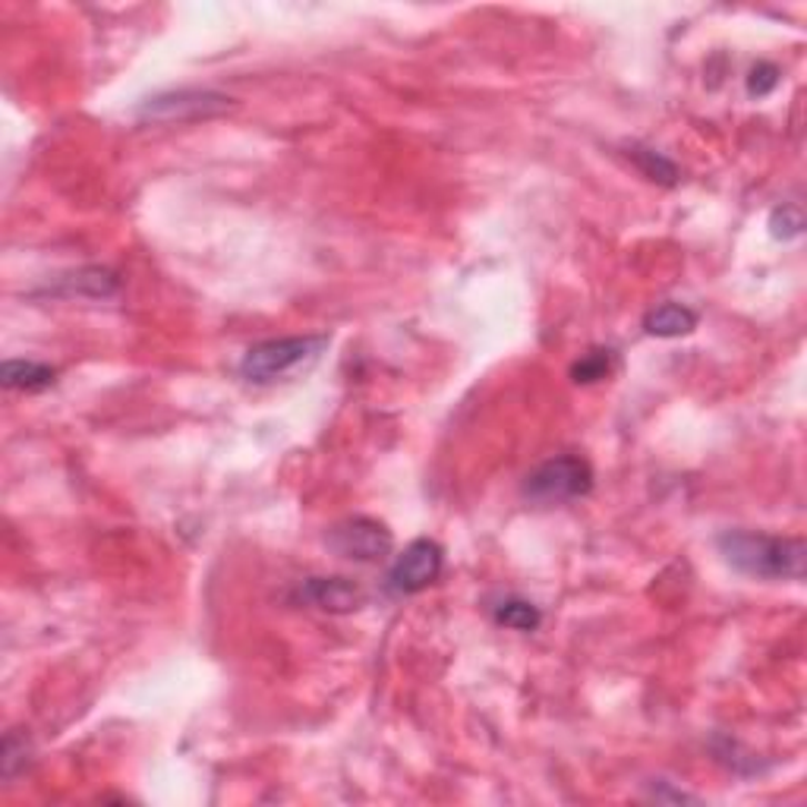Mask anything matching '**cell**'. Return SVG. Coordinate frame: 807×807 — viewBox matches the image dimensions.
Listing matches in <instances>:
<instances>
[{
	"instance_id": "1",
	"label": "cell",
	"mask_w": 807,
	"mask_h": 807,
	"mask_svg": "<svg viewBox=\"0 0 807 807\" xmlns=\"http://www.w3.org/2000/svg\"><path fill=\"white\" fill-rule=\"evenodd\" d=\"M723 558L735 572L760 581H801L807 568V546L798 536L729 531L716 539Z\"/></svg>"
},
{
	"instance_id": "2",
	"label": "cell",
	"mask_w": 807,
	"mask_h": 807,
	"mask_svg": "<svg viewBox=\"0 0 807 807\" xmlns=\"http://www.w3.org/2000/svg\"><path fill=\"white\" fill-rule=\"evenodd\" d=\"M325 347H329V337L325 335L272 337V341L253 344L243 354V360H240V375L246 382L269 385V382H278V379H288V375L306 370L310 363H315L322 356Z\"/></svg>"
},
{
	"instance_id": "3",
	"label": "cell",
	"mask_w": 807,
	"mask_h": 807,
	"mask_svg": "<svg viewBox=\"0 0 807 807\" xmlns=\"http://www.w3.org/2000/svg\"><path fill=\"white\" fill-rule=\"evenodd\" d=\"M591 490L593 467L577 454L549 457L524 480V495L536 505H558V502L584 498V495H591Z\"/></svg>"
},
{
	"instance_id": "4",
	"label": "cell",
	"mask_w": 807,
	"mask_h": 807,
	"mask_svg": "<svg viewBox=\"0 0 807 807\" xmlns=\"http://www.w3.org/2000/svg\"><path fill=\"white\" fill-rule=\"evenodd\" d=\"M234 108V99L212 92V89H178L161 92L155 99H145L137 108L139 120L149 123H193V120H212L228 114Z\"/></svg>"
},
{
	"instance_id": "5",
	"label": "cell",
	"mask_w": 807,
	"mask_h": 807,
	"mask_svg": "<svg viewBox=\"0 0 807 807\" xmlns=\"http://www.w3.org/2000/svg\"><path fill=\"white\" fill-rule=\"evenodd\" d=\"M445 568V552L433 539H414L407 549L394 558L392 572H389V591L394 596H414V593L426 591L430 584L438 581V574Z\"/></svg>"
},
{
	"instance_id": "6",
	"label": "cell",
	"mask_w": 807,
	"mask_h": 807,
	"mask_svg": "<svg viewBox=\"0 0 807 807\" xmlns=\"http://www.w3.org/2000/svg\"><path fill=\"white\" fill-rule=\"evenodd\" d=\"M329 546L354 562H382L394 549V536L373 517H351L329 533Z\"/></svg>"
},
{
	"instance_id": "7",
	"label": "cell",
	"mask_w": 807,
	"mask_h": 807,
	"mask_svg": "<svg viewBox=\"0 0 807 807\" xmlns=\"http://www.w3.org/2000/svg\"><path fill=\"white\" fill-rule=\"evenodd\" d=\"M300 599L332 615H347L366 603V593L347 577H306L300 584Z\"/></svg>"
},
{
	"instance_id": "8",
	"label": "cell",
	"mask_w": 807,
	"mask_h": 807,
	"mask_svg": "<svg viewBox=\"0 0 807 807\" xmlns=\"http://www.w3.org/2000/svg\"><path fill=\"white\" fill-rule=\"evenodd\" d=\"M58 373L48 363H36V360H7L0 366V382L10 392H44L54 385Z\"/></svg>"
},
{
	"instance_id": "9",
	"label": "cell",
	"mask_w": 807,
	"mask_h": 807,
	"mask_svg": "<svg viewBox=\"0 0 807 807\" xmlns=\"http://www.w3.org/2000/svg\"><path fill=\"white\" fill-rule=\"evenodd\" d=\"M697 329V313L682 303H663L644 315V332L650 337H685Z\"/></svg>"
},
{
	"instance_id": "10",
	"label": "cell",
	"mask_w": 807,
	"mask_h": 807,
	"mask_svg": "<svg viewBox=\"0 0 807 807\" xmlns=\"http://www.w3.org/2000/svg\"><path fill=\"white\" fill-rule=\"evenodd\" d=\"M58 291L67 296H111L118 294V275L108 269H82L60 278Z\"/></svg>"
},
{
	"instance_id": "11",
	"label": "cell",
	"mask_w": 807,
	"mask_h": 807,
	"mask_svg": "<svg viewBox=\"0 0 807 807\" xmlns=\"http://www.w3.org/2000/svg\"><path fill=\"white\" fill-rule=\"evenodd\" d=\"M493 618L502 625V628L521 631V634H531V631L539 628L543 622V612L533 606L531 599H521V596H508L502 599L498 606L493 609Z\"/></svg>"
},
{
	"instance_id": "12",
	"label": "cell",
	"mask_w": 807,
	"mask_h": 807,
	"mask_svg": "<svg viewBox=\"0 0 807 807\" xmlns=\"http://www.w3.org/2000/svg\"><path fill=\"white\" fill-rule=\"evenodd\" d=\"M628 155L634 158L637 168H640L650 180H656V183H666V186H675V183H678V168H675L666 155H659V152H653V149H640V145H634Z\"/></svg>"
},
{
	"instance_id": "13",
	"label": "cell",
	"mask_w": 807,
	"mask_h": 807,
	"mask_svg": "<svg viewBox=\"0 0 807 807\" xmlns=\"http://www.w3.org/2000/svg\"><path fill=\"white\" fill-rule=\"evenodd\" d=\"M612 363H615L612 351H591V354H584L574 363L572 379L574 382H584V385L599 382V379H606L612 373Z\"/></svg>"
},
{
	"instance_id": "14",
	"label": "cell",
	"mask_w": 807,
	"mask_h": 807,
	"mask_svg": "<svg viewBox=\"0 0 807 807\" xmlns=\"http://www.w3.org/2000/svg\"><path fill=\"white\" fill-rule=\"evenodd\" d=\"M769 234L776 236V240H795V236L805 234V215H801V209H795V205L773 209V215H769Z\"/></svg>"
},
{
	"instance_id": "15",
	"label": "cell",
	"mask_w": 807,
	"mask_h": 807,
	"mask_svg": "<svg viewBox=\"0 0 807 807\" xmlns=\"http://www.w3.org/2000/svg\"><path fill=\"white\" fill-rule=\"evenodd\" d=\"M776 85H779V67H773V63H757V67L750 70L748 77L750 99H764V95H769Z\"/></svg>"
}]
</instances>
